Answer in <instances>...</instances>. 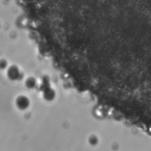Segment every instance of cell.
I'll use <instances>...</instances> for the list:
<instances>
[{"instance_id":"2","label":"cell","mask_w":151,"mask_h":151,"mask_svg":"<svg viewBox=\"0 0 151 151\" xmlns=\"http://www.w3.org/2000/svg\"><path fill=\"white\" fill-rule=\"evenodd\" d=\"M20 72L18 68L15 65L9 67L7 70V76L11 81L17 80L20 76Z\"/></svg>"},{"instance_id":"4","label":"cell","mask_w":151,"mask_h":151,"mask_svg":"<svg viewBox=\"0 0 151 151\" xmlns=\"http://www.w3.org/2000/svg\"><path fill=\"white\" fill-rule=\"evenodd\" d=\"M36 85V80L33 77H29L25 81V86L29 89H32Z\"/></svg>"},{"instance_id":"1","label":"cell","mask_w":151,"mask_h":151,"mask_svg":"<svg viewBox=\"0 0 151 151\" xmlns=\"http://www.w3.org/2000/svg\"><path fill=\"white\" fill-rule=\"evenodd\" d=\"M16 105L20 110H25L28 108L30 102L29 99L24 95H20L16 99Z\"/></svg>"},{"instance_id":"5","label":"cell","mask_w":151,"mask_h":151,"mask_svg":"<svg viewBox=\"0 0 151 151\" xmlns=\"http://www.w3.org/2000/svg\"><path fill=\"white\" fill-rule=\"evenodd\" d=\"M8 65V63L6 60L5 59H1L0 60V69H5Z\"/></svg>"},{"instance_id":"3","label":"cell","mask_w":151,"mask_h":151,"mask_svg":"<svg viewBox=\"0 0 151 151\" xmlns=\"http://www.w3.org/2000/svg\"><path fill=\"white\" fill-rule=\"evenodd\" d=\"M55 97V92L51 88L45 89L44 92V98L47 101H52Z\"/></svg>"}]
</instances>
